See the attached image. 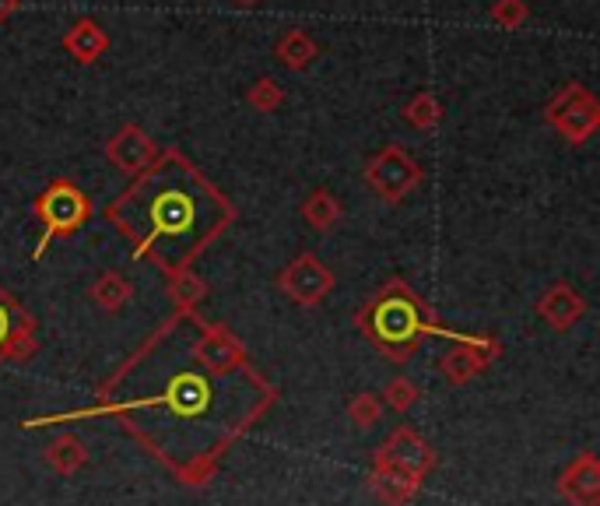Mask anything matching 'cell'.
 Returning <instances> with one entry per match:
<instances>
[{"label": "cell", "instance_id": "cell-1", "mask_svg": "<svg viewBox=\"0 0 600 506\" xmlns=\"http://www.w3.org/2000/svg\"><path fill=\"white\" fill-rule=\"evenodd\" d=\"M544 120L559 130L569 145H583L600 127V106L583 85H566L559 96L544 106Z\"/></svg>", "mask_w": 600, "mask_h": 506}, {"label": "cell", "instance_id": "cell-2", "mask_svg": "<svg viewBox=\"0 0 600 506\" xmlns=\"http://www.w3.org/2000/svg\"><path fill=\"white\" fill-rule=\"evenodd\" d=\"M372 468H383V472H400L408 478H418L426 482L436 468V450L429 439H421L418 429L411 426H397L387 439L383 447L376 450V460Z\"/></svg>", "mask_w": 600, "mask_h": 506}, {"label": "cell", "instance_id": "cell-3", "mask_svg": "<svg viewBox=\"0 0 600 506\" xmlns=\"http://www.w3.org/2000/svg\"><path fill=\"white\" fill-rule=\"evenodd\" d=\"M366 183L376 190V197L387 205L404 201V197L421 183V166L408 156L404 148L387 145L380 156L369 159L366 166Z\"/></svg>", "mask_w": 600, "mask_h": 506}, {"label": "cell", "instance_id": "cell-4", "mask_svg": "<svg viewBox=\"0 0 600 506\" xmlns=\"http://www.w3.org/2000/svg\"><path fill=\"white\" fill-rule=\"evenodd\" d=\"M36 215L42 218V226H47V236L39 239L36 247V257H42V250L50 247L53 236H63V232H74L84 218H88V197L67 180H57L47 194L36 201Z\"/></svg>", "mask_w": 600, "mask_h": 506}, {"label": "cell", "instance_id": "cell-5", "mask_svg": "<svg viewBox=\"0 0 600 506\" xmlns=\"http://www.w3.org/2000/svg\"><path fill=\"white\" fill-rule=\"evenodd\" d=\"M278 289L302 310H313L333 292V271L313 254H299L288 268L278 275Z\"/></svg>", "mask_w": 600, "mask_h": 506}, {"label": "cell", "instance_id": "cell-6", "mask_svg": "<svg viewBox=\"0 0 600 506\" xmlns=\"http://www.w3.org/2000/svg\"><path fill=\"white\" fill-rule=\"evenodd\" d=\"M559 493L569 506H600V460L583 450L559 478Z\"/></svg>", "mask_w": 600, "mask_h": 506}, {"label": "cell", "instance_id": "cell-7", "mask_svg": "<svg viewBox=\"0 0 600 506\" xmlns=\"http://www.w3.org/2000/svg\"><path fill=\"white\" fill-rule=\"evenodd\" d=\"M538 314L554 331H572L587 317V299L572 289L569 281H554L551 289L538 299Z\"/></svg>", "mask_w": 600, "mask_h": 506}, {"label": "cell", "instance_id": "cell-8", "mask_svg": "<svg viewBox=\"0 0 600 506\" xmlns=\"http://www.w3.org/2000/svg\"><path fill=\"white\" fill-rule=\"evenodd\" d=\"M106 156L120 172H144L154 162V141L144 135L141 127H123L106 145Z\"/></svg>", "mask_w": 600, "mask_h": 506}, {"label": "cell", "instance_id": "cell-9", "mask_svg": "<svg viewBox=\"0 0 600 506\" xmlns=\"http://www.w3.org/2000/svg\"><path fill=\"white\" fill-rule=\"evenodd\" d=\"M193 363L204 366L211 377H229L242 363V345L229 331H208L193 345Z\"/></svg>", "mask_w": 600, "mask_h": 506}, {"label": "cell", "instance_id": "cell-10", "mask_svg": "<svg viewBox=\"0 0 600 506\" xmlns=\"http://www.w3.org/2000/svg\"><path fill=\"white\" fill-rule=\"evenodd\" d=\"M408 296V292H404ZM404 296H393L387 292L380 299V306H376V320H380V335H372V341H404L414 335V310H408L404 306ZM414 341V338H411Z\"/></svg>", "mask_w": 600, "mask_h": 506}, {"label": "cell", "instance_id": "cell-11", "mask_svg": "<svg viewBox=\"0 0 600 506\" xmlns=\"http://www.w3.org/2000/svg\"><path fill=\"white\" fill-rule=\"evenodd\" d=\"M42 460H47L57 475L71 478L88 465V447L81 444L74 433H57L47 444V450H42Z\"/></svg>", "mask_w": 600, "mask_h": 506}, {"label": "cell", "instance_id": "cell-12", "mask_svg": "<svg viewBox=\"0 0 600 506\" xmlns=\"http://www.w3.org/2000/svg\"><path fill=\"white\" fill-rule=\"evenodd\" d=\"M488 359H492V351L481 348V345H457V348L447 351V356H442L439 369H442V377H447L450 384H467L488 366Z\"/></svg>", "mask_w": 600, "mask_h": 506}, {"label": "cell", "instance_id": "cell-13", "mask_svg": "<svg viewBox=\"0 0 600 506\" xmlns=\"http://www.w3.org/2000/svg\"><path fill=\"white\" fill-rule=\"evenodd\" d=\"M63 47H67V53H71L78 63H92V60H99L109 50V36H106V29L99 26V21L81 18L78 26L63 36Z\"/></svg>", "mask_w": 600, "mask_h": 506}, {"label": "cell", "instance_id": "cell-14", "mask_svg": "<svg viewBox=\"0 0 600 506\" xmlns=\"http://www.w3.org/2000/svg\"><path fill=\"white\" fill-rule=\"evenodd\" d=\"M369 489H372V496L380 499L383 506H408V503L421 493V482H418V478H408V475H400V472L372 468Z\"/></svg>", "mask_w": 600, "mask_h": 506}, {"label": "cell", "instance_id": "cell-15", "mask_svg": "<svg viewBox=\"0 0 600 506\" xmlns=\"http://www.w3.org/2000/svg\"><path fill=\"white\" fill-rule=\"evenodd\" d=\"M88 299H92L102 314H120L123 306L133 299V285L127 275L120 271H102L96 281H92V289H88Z\"/></svg>", "mask_w": 600, "mask_h": 506}, {"label": "cell", "instance_id": "cell-16", "mask_svg": "<svg viewBox=\"0 0 600 506\" xmlns=\"http://www.w3.org/2000/svg\"><path fill=\"white\" fill-rule=\"evenodd\" d=\"M302 218H306V226L309 229H317V232H330L333 226L341 222V201L333 197L330 190H313L302 201Z\"/></svg>", "mask_w": 600, "mask_h": 506}, {"label": "cell", "instance_id": "cell-17", "mask_svg": "<svg viewBox=\"0 0 600 506\" xmlns=\"http://www.w3.org/2000/svg\"><path fill=\"white\" fill-rule=\"evenodd\" d=\"M274 57L284 63V68H292V71H306L309 63L317 60V42L309 39L306 32L292 29V32H284V36L278 39Z\"/></svg>", "mask_w": 600, "mask_h": 506}, {"label": "cell", "instance_id": "cell-18", "mask_svg": "<svg viewBox=\"0 0 600 506\" xmlns=\"http://www.w3.org/2000/svg\"><path fill=\"white\" fill-rule=\"evenodd\" d=\"M383 419V401H380V394H372V390H359L354 398L348 401V423L354 429H372L376 423Z\"/></svg>", "mask_w": 600, "mask_h": 506}, {"label": "cell", "instance_id": "cell-19", "mask_svg": "<svg viewBox=\"0 0 600 506\" xmlns=\"http://www.w3.org/2000/svg\"><path fill=\"white\" fill-rule=\"evenodd\" d=\"M404 120L418 130H429L442 120V102L432 92H418L408 106H404Z\"/></svg>", "mask_w": 600, "mask_h": 506}, {"label": "cell", "instance_id": "cell-20", "mask_svg": "<svg viewBox=\"0 0 600 506\" xmlns=\"http://www.w3.org/2000/svg\"><path fill=\"white\" fill-rule=\"evenodd\" d=\"M418 398H421V390H418V384L408 380V377H393V380L383 387V394H380L383 408H393V411H400V415H404L408 408H414Z\"/></svg>", "mask_w": 600, "mask_h": 506}, {"label": "cell", "instance_id": "cell-21", "mask_svg": "<svg viewBox=\"0 0 600 506\" xmlns=\"http://www.w3.org/2000/svg\"><path fill=\"white\" fill-rule=\"evenodd\" d=\"M247 102L257 109V113H274V109L284 102V88L271 78H260V81H253Z\"/></svg>", "mask_w": 600, "mask_h": 506}, {"label": "cell", "instance_id": "cell-22", "mask_svg": "<svg viewBox=\"0 0 600 506\" xmlns=\"http://www.w3.org/2000/svg\"><path fill=\"white\" fill-rule=\"evenodd\" d=\"M208 296V285L200 281V278H193V275H176V281H172V299L183 306V310H190V306H197L200 299Z\"/></svg>", "mask_w": 600, "mask_h": 506}, {"label": "cell", "instance_id": "cell-23", "mask_svg": "<svg viewBox=\"0 0 600 506\" xmlns=\"http://www.w3.org/2000/svg\"><path fill=\"white\" fill-rule=\"evenodd\" d=\"M488 14H492V21L499 29H520L527 21V4L523 0H496Z\"/></svg>", "mask_w": 600, "mask_h": 506}, {"label": "cell", "instance_id": "cell-24", "mask_svg": "<svg viewBox=\"0 0 600 506\" xmlns=\"http://www.w3.org/2000/svg\"><path fill=\"white\" fill-rule=\"evenodd\" d=\"M18 11V0H0V21H8Z\"/></svg>", "mask_w": 600, "mask_h": 506}, {"label": "cell", "instance_id": "cell-25", "mask_svg": "<svg viewBox=\"0 0 600 506\" xmlns=\"http://www.w3.org/2000/svg\"><path fill=\"white\" fill-rule=\"evenodd\" d=\"M232 4H239V8H253L257 0H232Z\"/></svg>", "mask_w": 600, "mask_h": 506}]
</instances>
